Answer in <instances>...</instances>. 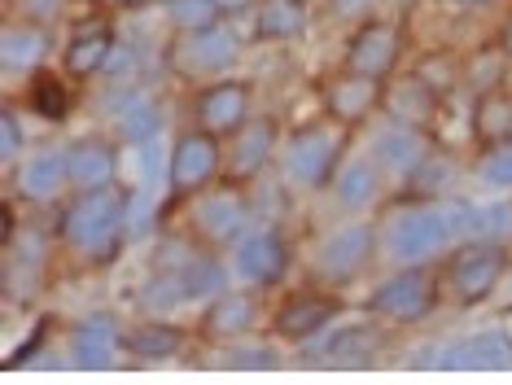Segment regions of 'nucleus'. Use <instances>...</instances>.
Masks as SVG:
<instances>
[{"label":"nucleus","instance_id":"9","mask_svg":"<svg viewBox=\"0 0 512 385\" xmlns=\"http://www.w3.org/2000/svg\"><path fill=\"white\" fill-rule=\"evenodd\" d=\"M399 62V31L390 22H364L351 40H346V70L368 79H386Z\"/></svg>","mask_w":512,"mask_h":385},{"label":"nucleus","instance_id":"33","mask_svg":"<svg viewBox=\"0 0 512 385\" xmlns=\"http://www.w3.org/2000/svg\"><path fill=\"white\" fill-rule=\"evenodd\" d=\"M141 298L149 302V307H180V302H193V294H189V280H184V272H162L158 280H149Z\"/></svg>","mask_w":512,"mask_h":385},{"label":"nucleus","instance_id":"22","mask_svg":"<svg viewBox=\"0 0 512 385\" xmlns=\"http://www.w3.org/2000/svg\"><path fill=\"white\" fill-rule=\"evenodd\" d=\"M377 333L372 329H337L329 333L320 346H311V359H324V364H368L377 355Z\"/></svg>","mask_w":512,"mask_h":385},{"label":"nucleus","instance_id":"35","mask_svg":"<svg viewBox=\"0 0 512 385\" xmlns=\"http://www.w3.org/2000/svg\"><path fill=\"white\" fill-rule=\"evenodd\" d=\"M31 105H36V114H44V119H62L66 105H71V97H66V88L57 84V79L40 75L36 84H31Z\"/></svg>","mask_w":512,"mask_h":385},{"label":"nucleus","instance_id":"29","mask_svg":"<svg viewBox=\"0 0 512 385\" xmlns=\"http://www.w3.org/2000/svg\"><path fill=\"white\" fill-rule=\"evenodd\" d=\"M123 346L132 350L136 359H167L184 346V333L176 324H141V329H132L123 337Z\"/></svg>","mask_w":512,"mask_h":385},{"label":"nucleus","instance_id":"12","mask_svg":"<svg viewBox=\"0 0 512 385\" xmlns=\"http://www.w3.org/2000/svg\"><path fill=\"white\" fill-rule=\"evenodd\" d=\"M324 105H329V114L337 123L355 127L381 105V88H377V79L355 75V70H342V75L329 79V88H324Z\"/></svg>","mask_w":512,"mask_h":385},{"label":"nucleus","instance_id":"16","mask_svg":"<svg viewBox=\"0 0 512 385\" xmlns=\"http://www.w3.org/2000/svg\"><path fill=\"white\" fill-rule=\"evenodd\" d=\"M114 167H119V154L101 136H84L66 149V175H71L75 189H101V184H110Z\"/></svg>","mask_w":512,"mask_h":385},{"label":"nucleus","instance_id":"1","mask_svg":"<svg viewBox=\"0 0 512 385\" xmlns=\"http://www.w3.org/2000/svg\"><path fill=\"white\" fill-rule=\"evenodd\" d=\"M62 241L71 250L88 254V259H110L114 245L127 237V197L110 184L101 189H84L71 206L62 210Z\"/></svg>","mask_w":512,"mask_h":385},{"label":"nucleus","instance_id":"34","mask_svg":"<svg viewBox=\"0 0 512 385\" xmlns=\"http://www.w3.org/2000/svg\"><path fill=\"white\" fill-rule=\"evenodd\" d=\"M184 280H189V294L193 298H211V294H224V267L215 259H193L180 267Z\"/></svg>","mask_w":512,"mask_h":385},{"label":"nucleus","instance_id":"2","mask_svg":"<svg viewBox=\"0 0 512 385\" xmlns=\"http://www.w3.org/2000/svg\"><path fill=\"white\" fill-rule=\"evenodd\" d=\"M456 241V228H451V219H447V202H425V206H412V210H403V215H394L390 219V254L399 263H412V267H421L429 259H438L447 245Z\"/></svg>","mask_w":512,"mask_h":385},{"label":"nucleus","instance_id":"27","mask_svg":"<svg viewBox=\"0 0 512 385\" xmlns=\"http://www.w3.org/2000/svg\"><path fill=\"white\" fill-rule=\"evenodd\" d=\"M473 132L482 145H495V140H508L512 136V97L508 92H482L473 105Z\"/></svg>","mask_w":512,"mask_h":385},{"label":"nucleus","instance_id":"30","mask_svg":"<svg viewBox=\"0 0 512 385\" xmlns=\"http://www.w3.org/2000/svg\"><path fill=\"white\" fill-rule=\"evenodd\" d=\"M158 132H162V110L154 101H132L119 114V136L127 140V145H149Z\"/></svg>","mask_w":512,"mask_h":385},{"label":"nucleus","instance_id":"18","mask_svg":"<svg viewBox=\"0 0 512 385\" xmlns=\"http://www.w3.org/2000/svg\"><path fill=\"white\" fill-rule=\"evenodd\" d=\"M381 101H386V114H390L394 123L425 127L429 119H434V110H438V88L425 84L421 75H407L394 88L381 92Z\"/></svg>","mask_w":512,"mask_h":385},{"label":"nucleus","instance_id":"8","mask_svg":"<svg viewBox=\"0 0 512 385\" xmlns=\"http://www.w3.org/2000/svg\"><path fill=\"white\" fill-rule=\"evenodd\" d=\"M246 114H250V88L232 84V79L202 88L197 92V101H193L197 127H206V132H215V136H237L241 127L250 123Z\"/></svg>","mask_w":512,"mask_h":385},{"label":"nucleus","instance_id":"13","mask_svg":"<svg viewBox=\"0 0 512 385\" xmlns=\"http://www.w3.org/2000/svg\"><path fill=\"white\" fill-rule=\"evenodd\" d=\"M246 219H250L246 197L232 193V189L206 193L202 202L193 206L197 232H202V237H211V241H241V232H246Z\"/></svg>","mask_w":512,"mask_h":385},{"label":"nucleus","instance_id":"14","mask_svg":"<svg viewBox=\"0 0 512 385\" xmlns=\"http://www.w3.org/2000/svg\"><path fill=\"white\" fill-rule=\"evenodd\" d=\"M176 57H180V66L189 70V75H215V70L237 62V40H232V35L215 22V27H202V31L184 35Z\"/></svg>","mask_w":512,"mask_h":385},{"label":"nucleus","instance_id":"31","mask_svg":"<svg viewBox=\"0 0 512 385\" xmlns=\"http://www.w3.org/2000/svg\"><path fill=\"white\" fill-rule=\"evenodd\" d=\"M477 171H482L486 184H495V189H512V136L508 140H495V145H486L482 162H477Z\"/></svg>","mask_w":512,"mask_h":385},{"label":"nucleus","instance_id":"43","mask_svg":"<svg viewBox=\"0 0 512 385\" xmlns=\"http://www.w3.org/2000/svg\"><path fill=\"white\" fill-rule=\"evenodd\" d=\"M456 5H469V9H477V5H491V0H456Z\"/></svg>","mask_w":512,"mask_h":385},{"label":"nucleus","instance_id":"32","mask_svg":"<svg viewBox=\"0 0 512 385\" xmlns=\"http://www.w3.org/2000/svg\"><path fill=\"white\" fill-rule=\"evenodd\" d=\"M219 0H171V22L184 31H202V27H215L219 22Z\"/></svg>","mask_w":512,"mask_h":385},{"label":"nucleus","instance_id":"24","mask_svg":"<svg viewBox=\"0 0 512 385\" xmlns=\"http://www.w3.org/2000/svg\"><path fill=\"white\" fill-rule=\"evenodd\" d=\"M254 324V302L246 294H215V302L202 315V329L211 337H241Z\"/></svg>","mask_w":512,"mask_h":385},{"label":"nucleus","instance_id":"15","mask_svg":"<svg viewBox=\"0 0 512 385\" xmlns=\"http://www.w3.org/2000/svg\"><path fill=\"white\" fill-rule=\"evenodd\" d=\"M342 311L337 298H324V294H298L289 298L281 311H276V333L285 342H311L316 333L329 329V320Z\"/></svg>","mask_w":512,"mask_h":385},{"label":"nucleus","instance_id":"10","mask_svg":"<svg viewBox=\"0 0 512 385\" xmlns=\"http://www.w3.org/2000/svg\"><path fill=\"white\" fill-rule=\"evenodd\" d=\"M232 263H237V276L246 285H272L289 267V245L276 232H250V237L237 241V259Z\"/></svg>","mask_w":512,"mask_h":385},{"label":"nucleus","instance_id":"17","mask_svg":"<svg viewBox=\"0 0 512 385\" xmlns=\"http://www.w3.org/2000/svg\"><path fill=\"white\" fill-rule=\"evenodd\" d=\"M372 259V228L368 224H351V228H337L320 250V267L329 276H355L364 272V263Z\"/></svg>","mask_w":512,"mask_h":385},{"label":"nucleus","instance_id":"38","mask_svg":"<svg viewBox=\"0 0 512 385\" xmlns=\"http://www.w3.org/2000/svg\"><path fill=\"white\" fill-rule=\"evenodd\" d=\"M149 219H154V202H149V193L127 197V237H141V232H149Z\"/></svg>","mask_w":512,"mask_h":385},{"label":"nucleus","instance_id":"39","mask_svg":"<svg viewBox=\"0 0 512 385\" xmlns=\"http://www.w3.org/2000/svg\"><path fill=\"white\" fill-rule=\"evenodd\" d=\"M18 149H22V127H18V114H14V110H5V114H0V158H5V162H14V158H18Z\"/></svg>","mask_w":512,"mask_h":385},{"label":"nucleus","instance_id":"26","mask_svg":"<svg viewBox=\"0 0 512 385\" xmlns=\"http://www.w3.org/2000/svg\"><path fill=\"white\" fill-rule=\"evenodd\" d=\"M254 31L263 40H294V35L307 31V5L302 0H263Z\"/></svg>","mask_w":512,"mask_h":385},{"label":"nucleus","instance_id":"11","mask_svg":"<svg viewBox=\"0 0 512 385\" xmlns=\"http://www.w3.org/2000/svg\"><path fill=\"white\" fill-rule=\"evenodd\" d=\"M119 342L123 337H119V329H114V320L106 311L88 315V320H79L75 333H71V364L84 368V372L110 368L114 355H119Z\"/></svg>","mask_w":512,"mask_h":385},{"label":"nucleus","instance_id":"40","mask_svg":"<svg viewBox=\"0 0 512 385\" xmlns=\"http://www.w3.org/2000/svg\"><path fill=\"white\" fill-rule=\"evenodd\" d=\"M18 9L31 22H53L57 14H62V0H18Z\"/></svg>","mask_w":512,"mask_h":385},{"label":"nucleus","instance_id":"21","mask_svg":"<svg viewBox=\"0 0 512 385\" xmlns=\"http://www.w3.org/2000/svg\"><path fill=\"white\" fill-rule=\"evenodd\" d=\"M272 149H276V127H272V119L246 123L237 132V158H232V175H237V180H254V175L267 167Z\"/></svg>","mask_w":512,"mask_h":385},{"label":"nucleus","instance_id":"4","mask_svg":"<svg viewBox=\"0 0 512 385\" xmlns=\"http://www.w3.org/2000/svg\"><path fill=\"white\" fill-rule=\"evenodd\" d=\"M434 307H438V285L425 267H407V272L381 280V285L372 289V311L394 324H416Z\"/></svg>","mask_w":512,"mask_h":385},{"label":"nucleus","instance_id":"28","mask_svg":"<svg viewBox=\"0 0 512 385\" xmlns=\"http://www.w3.org/2000/svg\"><path fill=\"white\" fill-rule=\"evenodd\" d=\"M110 49H114V35L110 31H84V35H75V40L66 44L62 62H66V70H71L75 79H84V75H97V70H106Z\"/></svg>","mask_w":512,"mask_h":385},{"label":"nucleus","instance_id":"5","mask_svg":"<svg viewBox=\"0 0 512 385\" xmlns=\"http://www.w3.org/2000/svg\"><path fill=\"white\" fill-rule=\"evenodd\" d=\"M219 175V136L197 127L176 140V149L167 154V184L176 197H193L197 189H206Z\"/></svg>","mask_w":512,"mask_h":385},{"label":"nucleus","instance_id":"44","mask_svg":"<svg viewBox=\"0 0 512 385\" xmlns=\"http://www.w3.org/2000/svg\"><path fill=\"white\" fill-rule=\"evenodd\" d=\"M504 49L512 53V22H508V31H504Z\"/></svg>","mask_w":512,"mask_h":385},{"label":"nucleus","instance_id":"42","mask_svg":"<svg viewBox=\"0 0 512 385\" xmlns=\"http://www.w3.org/2000/svg\"><path fill=\"white\" fill-rule=\"evenodd\" d=\"M123 66H127V49L123 44H114L110 57H106V70H123Z\"/></svg>","mask_w":512,"mask_h":385},{"label":"nucleus","instance_id":"6","mask_svg":"<svg viewBox=\"0 0 512 385\" xmlns=\"http://www.w3.org/2000/svg\"><path fill=\"white\" fill-rule=\"evenodd\" d=\"M285 167L298 184L320 189V184H329L337 167H342V140L333 132H324V127H298L285 145Z\"/></svg>","mask_w":512,"mask_h":385},{"label":"nucleus","instance_id":"25","mask_svg":"<svg viewBox=\"0 0 512 385\" xmlns=\"http://www.w3.org/2000/svg\"><path fill=\"white\" fill-rule=\"evenodd\" d=\"M333 189H337V202L342 206H368L372 197H377L381 189V171H377V162H364V158H351V162H342L333 175Z\"/></svg>","mask_w":512,"mask_h":385},{"label":"nucleus","instance_id":"20","mask_svg":"<svg viewBox=\"0 0 512 385\" xmlns=\"http://www.w3.org/2000/svg\"><path fill=\"white\" fill-rule=\"evenodd\" d=\"M18 193L31 197V202H44V197L62 193V184H71V175H66V154H36L27 158L14 175Z\"/></svg>","mask_w":512,"mask_h":385},{"label":"nucleus","instance_id":"3","mask_svg":"<svg viewBox=\"0 0 512 385\" xmlns=\"http://www.w3.org/2000/svg\"><path fill=\"white\" fill-rule=\"evenodd\" d=\"M504 245L499 241H469L460 245L456 254H451L447 263V280H451V294L464 307H473V302H482L491 289L499 285V276H504Z\"/></svg>","mask_w":512,"mask_h":385},{"label":"nucleus","instance_id":"19","mask_svg":"<svg viewBox=\"0 0 512 385\" xmlns=\"http://www.w3.org/2000/svg\"><path fill=\"white\" fill-rule=\"evenodd\" d=\"M377 162L394 175H412L429 162V149H425V136L421 127H407V123H390L386 132L377 136Z\"/></svg>","mask_w":512,"mask_h":385},{"label":"nucleus","instance_id":"36","mask_svg":"<svg viewBox=\"0 0 512 385\" xmlns=\"http://www.w3.org/2000/svg\"><path fill=\"white\" fill-rule=\"evenodd\" d=\"M477 232H482L486 241H499L512 232V206H486L477 210Z\"/></svg>","mask_w":512,"mask_h":385},{"label":"nucleus","instance_id":"37","mask_svg":"<svg viewBox=\"0 0 512 385\" xmlns=\"http://www.w3.org/2000/svg\"><path fill=\"white\" fill-rule=\"evenodd\" d=\"M224 364L228 368H272L276 355L267 346H237V350H228L224 355Z\"/></svg>","mask_w":512,"mask_h":385},{"label":"nucleus","instance_id":"23","mask_svg":"<svg viewBox=\"0 0 512 385\" xmlns=\"http://www.w3.org/2000/svg\"><path fill=\"white\" fill-rule=\"evenodd\" d=\"M44 53H49V35L36 22L0 31V62H5V70H36L44 62Z\"/></svg>","mask_w":512,"mask_h":385},{"label":"nucleus","instance_id":"45","mask_svg":"<svg viewBox=\"0 0 512 385\" xmlns=\"http://www.w3.org/2000/svg\"><path fill=\"white\" fill-rule=\"evenodd\" d=\"M337 5H359V0H337Z\"/></svg>","mask_w":512,"mask_h":385},{"label":"nucleus","instance_id":"41","mask_svg":"<svg viewBox=\"0 0 512 385\" xmlns=\"http://www.w3.org/2000/svg\"><path fill=\"white\" fill-rule=\"evenodd\" d=\"M44 337H49V320H40L36 337H27V342H22V350H14V355H9V364H5V368H22V364H27V359H31V355H36V350L44 346Z\"/></svg>","mask_w":512,"mask_h":385},{"label":"nucleus","instance_id":"7","mask_svg":"<svg viewBox=\"0 0 512 385\" xmlns=\"http://www.w3.org/2000/svg\"><path fill=\"white\" fill-rule=\"evenodd\" d=\"M434 368L442 372H508L512 368V337L508 333H473L442 346Z\"/></svg>","mask_w":512,"mask_h":385}]
</instances>
